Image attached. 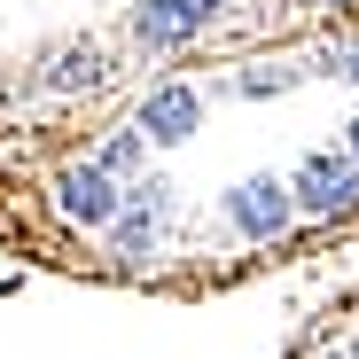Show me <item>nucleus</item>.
Here are the masks:
<instances>
[{
  "instance_id": "nucleus-1",
  "label": "nucleus",
  "mask_w": 359,
  "mask_h": 359,
  "mask_svg": "<svg viewBox=\"0 0 359 359\" xmlns=\"http://www.w3.org/2000/svg\"><path fill=\"white\" fill-rule=\"evenodd\" d=\"M226 211L243 219V234H273V226H281V211H289V196H281V180H250V188L234 196Z\"/></svg>"
},
{
  "instance_id": "nucleus-2",
  "label": "nucleus",
  "mask_w": 359,
  "mask_h": 359,
  "mask_svg": "<svg viewBox=\"0 0 359 359\" xmlns=\"http://www.w3.org/2000/svg\"><path fill=\"white\" fill-rule=\"evenodd\" d=\"M351 188H359V164H336V156H320V164L305 172V203H313V211H328V203H344Z\"/></svg>"
},
{
  "instance_id": "nucleus-3",
  "label": "nucleus",
  "mask_w": 359,
  "mask_h": 359,
  "mask_svg": "<svg viewBox=\"0 0 359 359\" xmlns=\"http://www.w3.org/2000/svg\"><path fill=\"white\" fill-rule=\"evenodd\" d=\"M63 203H71V219H94V226L117 211V196H109V180H102V172H79L71 188H63Z\"/></svg>"
},
{
  "instance_id": "nucleus-4",
  "label": "nucleus",
  "mask_w": 359,
  "mask_h": 359,
  "mask_svg": "<svg viewBox=\"0 0 359 359\" xmlns=\"http://www.w3.org/2000/svg\"><path fill=\"white\" fill-rule=\"evenodd\" d=\"M149 117H156V133H164V141H172V133H188L196 94H180V86H172V94H156V109H149Z\"/></svg>"
}]
</instances>
